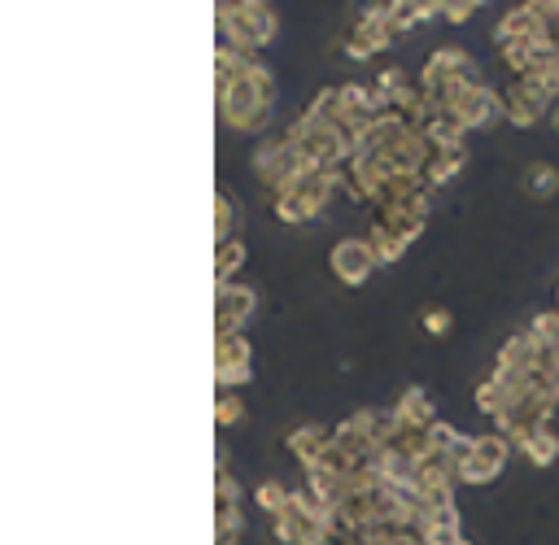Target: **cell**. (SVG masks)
<instances>
[{"label":"cell","instance_id":"1","mask_svg":"<svg viewBox=\"0 0 559 545\" xmlns=\"http://www.w3.org/2000/svg\"><path fill=\"white\" fill-rule=\"evenodd\" d=\"M219 27H223V44H241V48H263L271 40V31H276V18L267 14L263 5H223L219 14Z\"/></svg>","mask_w":559,"mask_h":545},{"label":"cell","instance_id":"2","mask_svg":"<svg viewBox=\"0 0 559 545\" xmlns=\"http://www.w3.org/2000/svg\"><path fill=\"white\" fill-rule=\"evenodd\" d=\"M503 458H507V441H503V436H477V441L468 445V454H463L459 476L472 480V484L494 480L498 467H503Z\"/></svg>","mask_w":559,"mask_h":545},{"label":"cell","instance_id":"3","mask_svg":"<svg viewBox=\"0 0 559 545\" xmlns=\"http://www.w3.org/2000/svg\"><path fill=\"white\" fill-rule=\"evenodd\" d=\"M376 266V249L372 240H341L337 253H332V271L341 275L346 284H363Z\"/></svg>","mask_w":559,"mask_h":545},{"label":"cell","instance_id":"4","mask_svg":"<svg viewBox=\"0 0 559 545\" xmlns=\"http://www.w3.org/2000/svg\"><path fill=\"white\" fill-rule=\"evenodd\" d=\"M546 105H551V96H546L538 83H529V79H516L511 83V92H507V114H511V123H538V114H546Z\"/></svg>","mask_w":559,"mask_h":545},{"label":"cell","instance_id":"5","mask_svg":"<svg viewBox=\"0 0 559 545\" xmlns=\"http://www.w3.org/2000/svg\"><path fill=\"white\" fill-rule=\"evenodd\" d=\"M245 341L241 336H219V384L232 389V384H245L249 375V362H245Z\"/></svg>","mask_w":559,"mask_h":545},{"label":"cell","instance_id":"6","mask_svg":"<svg viewBox=\"0 0 559 545\" xmlns=\"http://www.w3.org/2000/svg\"><path fill=\"white\" fill-rule=\"evenodd\" d=\"M249 310H254V293H249V288L223 284L219 288V336H232V327L241 323Z\"/></svg>","mask_w":559,"mask_h":545},{"label":"cell","instance_id":"7","mask_svg":"<svg viewBox=\"0 0 559 545\" xmlns=\"http://www.w3.org/2000/svg\"><path fill=\"white\" fill-rule=\"evenodd\" d=\"M555 184H559V179H555V171H551V166H533V175H529V188L538 192V197H546V192H551Z\"/></svg>","mask_w":559,"mask_h":545},{"label":"cell","instance_id":"8","mask_svg":"<svg viewBox=\"0 0 559 545\" xmlns=\"http://www.w3.org/2000/svg\"><path fill=\"white\" fill-rule=\"evenodd\" d=\"M219 253H223V258H219V280H228V271L236 266V258H245V249H241V245H228V240H223Z\"/></svg>","mask_w":559,"mask_h":545},{"label":"cell","instance_id":"9","mask_svg":"<svg viewBox=\"0 0 559 545\" xmlns=\"http://www.w3.org/2000/svg\"><path fill=\"white\" fill-rule=\"evenodd\" d=\"M236 415H241V410H236V402H232V393H223V406H219V419H223V423H232Z\"/></svg>","mask_w":559,"mask_h":545},{"label":"cell","instance_id":"10","mask_svg":"<svg viewBox=\"0 0 559 545\" xmlns=\"http://www.w3.org/2000/svg\"><path fill=\"white\" fill-rule=\"evenodd\" d=\"M424 327H428V332H446V310H433Z\"/></svg>","mask_w":559,"mask_h":545},{"label":"cell","instance_id":"11","mask_svg":"<svg viewBox=\"0 0 559 545\" xmlns=\"http://www.w3.org/2000/svg\"><path fill=\"white\" fill-rule=\"evenodd\" d=\"M551 123H555V131H559V109H555V118H551Z\"/></svg>","mask_w":559,"mask_h":545},{"label":"cell","instance_id":"12","mask_svg":"<svg viewBox=\"0 0 559 545\" xmlns=\"http://www.w3.org/2000/svg\"><path fill=\"white\" fill-rule=\"evenodd\" d=\"M455 545H468V541H455Z\"/></svg>","mask_w":559,"mask_h":545}]
</instances>
